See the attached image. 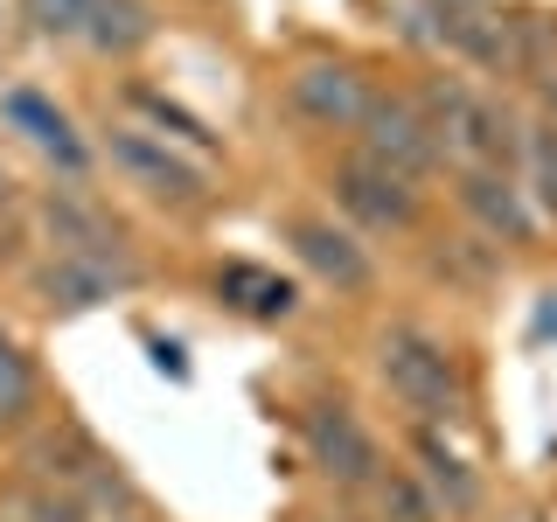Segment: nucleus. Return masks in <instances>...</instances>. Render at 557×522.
<instances>
[{
	"label": "nucleus",
	"mask_w": 557,
	"mask_h": 522,
	"mask_svg": "<svg viewBox=\"0 0 557 522\" xmlns=\"http://www.w3.org/2000/svg\"><path fill=\"white\" fill-rule=\"evenodd\" d=\"M411 91L432 119L446 174L453 167H509V174L522 167V133H530V119H522L516 104H502L495 91H481V84H467V77H446V70L418 77Z\"/></svg>",
	"instance_id": "1"
},
{
	"label": "nucleus",
	"mask_w": 557,
	"mask_h": 522,
	"mask_svg": "<svg viewBox=\"0 0 557 522\" xmlns=\"http://www.w3.org/2000/svg\"><path fill=\"white\" fill-rule=\"evenodd\" d=\"M376 383L411 411V425H460L474 411V376L460 348L418 321H391L376 335Z\"/></svg>",
	"instance_id": "2"
},
{
	"label": "nucleus",
	"mask_w": 557,
	"mask_h": 522,
	"mask_svg": "<svg viewBox=\"0 0 557 522\" xmlns=\"http://www.w3.org/2000/svg\"><path fill=\"white\" fill-rule=\"evenodd\" d=\"M98 161L112 167L126 188H139L153 209H174V216H202V209L216 202V188H209V167H202L188 147H174V139H161L153 126H139V119H119V126H104Z\"/></svg>",
	"instance_id": "3"
},
{
	"label": "nucleus",
	"mask_w": 557,
	"mask_h": 522,
	"mask_svg": "<svg viewBox=\"0 0 557 522\" xmlns=\"http://www.w3.org/2000/svg\"><path fill=\"white\" fill-rule=\"evenodd\" d=\"M327 196H335L342 223L362 231V237H411L418 223H425V182L383 167L376 153H362V147H342L335 161H327Z\"/></svg>",
	"instance_id": "4"
},
{
	"label": "nucleus",
	"mask_w": 557,
	"mask_h": 522,
	"mask_svg": "<svg viewBox=\"0 0 557 522\" xmlns=\"http://www.w3.org/2000/svg\"><path fill=\"white\" fill-rule=\"evenodd\" d=\"M35 237L49 251H70V258H104V265H126V272H147L133 251V231L112 216V202L98 196L91 182H49L35 188Z\"/></svg>",
	"instance_id": "5"
},
{
	"label": "nucleus",
	"mask_w": 557,
	"mask_h": 522,
	"mask_svg": "<svg viewBox=\"0 0 557 522\" xmlns=\"http://www.w3.org/2000/svg\"><path fill=\"white\" fill-rule=\"evenodd\" d=\"M300 446H307V467L327 487H342V495H370V487L391 474L383 439L362 425V411L348 405V397H307L300 405Z\"/></svg>",
	"instance_id": "6"
},
{
	"label": "nucleus",
	"mask_w": 557,
	"mask_h": 522,
	"mask_svg": "<svg viewBox=\"0 0 557 522\" xmlns=\"http://www.w3.org/2000/svg\"><path fill=\"white\" fill-rule=\"evenodd\" d=\"M376 98V77L356 57H300L286 70V112L313 133H348L356 139L362 112Z\"/></svg>",
	"instance_id": "7"
},
{
	"label": "nucleus",
	"mask_w": 557,
	"mask_h": 522,
	"mask_svg": "<svg viewBox=\"0 0 557 522\" xmlns=\"http://www.w3.org/2000/svg\"><path fill=\"white\" fill-rule=\"evenodd\" d=\"M446 182H453V209L467 216V231H481L487 244L530 251V244L544 237V209L530 202L522 174H509V167H453Z\"/></svg>",
	"instance_id": "8"
},
{
	"label": "nucleus",
	"mask_w": 557,
	"mask_h": 522,
	"mask_svg": "<svg viewBox=\"0 0 557 522\" xmlns=\"http://www.w3.org/2000/svg\"><path fill=\"white\" fill-rule=\"evenodd\" d=\"M348 147L376 153L383 167L411 174V182L446 174V153H440V139H432L425 104H418V91H397V84H376V98H370V112H362V126H356Z\"/></svg>",
	"instance_id": "9"
},
{
	"label": "nucleus",
	"mask_w": 557,
	"mask_h": 522,
	"mask_svg": "<svg viewBox=\"0 0 557 522\" xmlns=\"http://www.w3.org/2000/svg\"><path fill=\"white\" fill-rule=\"evenodd\" d=\"M278 244L300 258V272H313L327 293H342V300H362V293L376 286V258H370V244H362V231H348L335 216L286 209V216H278Z\"/></svg>",
	"instance_id": "10"
},
{
	"label": "nucleus",
	"mask_w": 557,
	"mask_h": 522,
	"mask_svg": "<svg viewBox=\"0 0 557 522\" xmlns=\"http://www.w3.org/2000/svg\"><path fill=\"white\" fill-rule=\"evenodd\" d=\"M0 126L22 139V147L42 153V161L57 167V182H91L98 147L77 133V119H70L42 84H8V91H0Z\"/></svg>",
	"instance_id": "11"
},
{
	"label": "nucleus",
	"mask_w": 557,
	"mask_h": 522,
	"mask_svg": "<svg viewBox=\"0 0 557 522\" xmlns=\"http://www.w3.org/2000/svg\"><path fill=\"white\" fill-rule=\"evenodd\" d=\"M104 467H112V452H104L98 432L84 425V418H70V411L42 418L35 432L14 439V474H22V481H42V487H70V495H84Z\"/></svg>",
	"instance_id": "12"
},
{
	"label": "nucleus",
	"mask_w": 557,
	"mask_h": 522,
	"mask_svg": "<svg viewBox=\"0 0 557 522\" xmlns=\"http://www.w3.org/2000/svg\"><path fill=\"white\" fill-rule=\"evenodd\" d=\"M139 286H147V272L104 265V258H70V251H49L42 265H28V293L42 313H98Z\"/></svg>",
	"instance_id": "13"
},
{
	"label": "nucleus",
	"mask_w": 557,
	"mask_h": 522,
	"mask_svg": "<svg viewBox=\"0 0 557 522\" xmlns=\"http://www.w3.org/2000/svg\"><path fill=\"white\" fill-rule=\"evenodd\" d=\"M209 300H216L231 321H251V327H286L293 313H300V278L258 265V258H223V265H209Z\"/></svg>",
	"instance_id": "14"
},
{
	"label": "nucleus",
	"mask_w": 557,
	"mask_h": 522,
	"mask_svg": "<svg viewBox=\"0 0 557 522\" xmlns=\"http://www.w3.org/2000/svg\"><path fill=\"white\" fill-rule=\"evenodd\" d=\"M405 446H411V474L425 481V495L440 501V515H446V522L481 515L487 481H481V467L446 439V425H411V432H405Z\"/></svg>",
	"instance_id": "15"
},
{
	"label": "nucleus",
	"mask_w": 557,
	"mask_h": 522,
	"mask_svg": "<svg viewBox=\"0 0 557 522\" xmlns=\"http://www.w3.org/2000/svg\"><path fill=\"white\" fill-rule=\"evenodd\" d=\"M161 42V8L153 0H98L91 28H84V49L98 63H133Z\"/></svg>",
	"instance_id": "16"
},
{
	"label": "nucleus",
	"mask_w": 557,
	"mask_h": 522,
	"mask_svg": "<svg viewBox=\"0 0 557 522\" xmlns=\"http://www.w3.org/2000/svg\"><path fill=\"white\" fill-rule=\"evenodd\" d=\"M49 418V397H42V370H35L28 341L14 327H0V439H22Z\"/></svg>",
	"instance_id": "17"
},
{
	"label": "nucleus",
	"mask_w": 557,
	"mask_h": 522,
	"mask_svg": "<svg viewBox=\"0 0 557 522\" xmlns=\"http://www.w3.org/2000/svg\"><path fill=\"white\" fill-rule=\"evenodd\" d=\"M446 57L481 70V77H516V57H509V14L502 8H460L446 14Z\"/></svg>",
	"instance_id": "18"
},
{
	"label": "nucleus",
	"mask_w": 557,
	"mask_h": 522,
	"mask_svg": "<svg viewBox=\"0 0 557 522\" xmlns=\"http://www.w3.org/2000/svg\"><path fill=\"white\" fill-rule=\"evenodd\" d=\"M126 112L139 119V126H153L161 139H174V147H196V153H223V133L209 126L202 112H188L182 98L153 91L147 77H133V84H126Z\"/></svg>",
	"instance_id": "19"
},
{
	"label": "nucleus",
	"mask_w": 557,
	"mask_h": 522,
	"mask_svg": "<svg viewBox=\"0 0 557 522\" xmlns=\"http://www.w3.org/2000/svg\"><path fill=\"white\" fill-rule=\"evenodd\" d=\"M502 265H509V251L502 244H487L481 231H460V237H432L425 244V272L432 278H446V286H460V293H481V286H495Z\"/></svg>",
	"instance_id": "20"
},
{
	"label": "nucleus",
	"mask_w": 557,
	"mask_h": 522,
	"mask_svg": "<svg viewBox=\"0 0 557 522\" xmlns=\"http://www.w3.org/2000/svg\"><path fill=\"white\" fill-rule=\"evenodd\" d=\"M0 509H8L14 522H98L91 509H84V495H70V487H42V481H22V474L0 487Z\"/></svg>",
	"instance_id": "21"
},
{
	"label": "nucleus",
	"mask_w": 557,
	"mask_h": 522,
	"mask_svg": "<svg viewBox=\"0 0 557 522\" xmlns=\"http://www.w3.org/2000/svg\"><path fill=\"white\" fill-rule=\"evenodd\" d=\"M516 174H522V188H530V202L544 209V223H557V126H550V119H530Z\"/></svg>",
	"instance_id": "22"
},
{
	"label": "nucleus",
	"mask_w": 557,
	"mask_h": 522,
	"mask_svg": "<svg viewBox=\"0 0 557 522\" xmlns=\"http://www.w3.org/2000/svg\"><path fill=\"white\" fill-rule=\"evenodd\" d=\"M98 0H14V22L28 42H84Z\"/></svg>",
	"instance_id": "23"
},
{
	"label": "nucleus",
	"mask_w": 557,
	"mask_h": 522,
	"mask_svg": "<svg viewBox=\"0 0 557 522\" xmlns=\"http://www.w3.org/2000/svg\"><path fill=\"white\" fill-rule=\"evenodd\" d=\"M370 509H376V522H446L440 501L425 495V481H418L411 467H391V474L370 487Z\"/></svg>",
	"instance_id": "24"
},
{
	"label": "nucleus",
	"mask_w": 557,
	"mask_h": 522,
	"mask_svg": "<svg viewBox=\"0 0 557 522\" xmlns=\"http://www.w3.org/2000/svg\"><path fill=\"white\" fill-rule=\"evenodd\" d=\"M35 196H22V182H14L8 167H0V278L28 265V244H35Z\"/></svg>",
	"instance_id": "25"
},
{
	"label": "nucleus",
	"mask_w": 557,
	"mask_h": 522,
	"mask_svg": "<svg viewBox=\"0 0 557 522\" xmlns=\"http://www.w3.org/2000/svg\"><path fill=\"white\" fill-rule=\"evenodd\" d=\"M391 22H397V42H411V49H446V14L432 8V0H405Z\"/></svg>",
	"instance_id": "26"
},
{
	"label": "nucleus",
	"mask_w": 557,
	"mask_h": 522,
	"mask_svg": "<svg viewBox=\"0 0 557 522\" xmlns=\"http://www.w3.org/2000/svg\"><path fill=\"white\" fill-rule=\"evenodd\" d=\"M147 362H153L168 383H196V362H188V348L174 341V335H147Z\"/></svg>",
	"instance_id": "27"
},
{
	"label": "nucleus",
	"mask_w": 557,
	"mask_h": 522,
	"mask_svg": "<svg viewBox=\"0 0 557 522\" xmlns=\"http://www.w3.org/2000/svg\"><path fill=\"white\" fill-rule=\"evenodd\" d=\"M522 341H530V348H550V341H557V286H550V293H536V307H530V327H522Z\"/></svg>",
	"instance_id": "28"
},
{
	"label": "nucleus",
	"mask_w": 557,
	"mask_h": 522,
	"mask_svg": "<svg viewBox=\"0 0 557 522\" xmlns=\"http://www.w3.org/2000/svg\"><path fill=\"white\" fill-rule=\"evenodd\" d=\"M530 91H536V119H550V126H557V77L530 84Z\"/></svg>",
	"instance_id": "29"
},
{
	"label": "nucleus",
	"mask_w": 557,
	"mask_h": 522,
	"mask_svg": "<svg viewBox=\"0 0 557 522\" xmlns=\"http://www.w3.org/2000/svg\"><path fill=\"white\" fill-rule=\"evenodd\" d=\"M440 14H460V8H481V0H432Z\"/></svg>",
	"instance_id": "30"
},
{
	"label": "nucleus",
	"mask_w": 557,
	"mask_h": 522,
	"mask_svg": "<svg viewBox=\"0 0 557 522\" xmlns=\"http://www.w3.org/2000/svg\"><path fill=\"white\" fill-rule=\"evenodd\" d=\"M126 522H153V509H147V515H126Z\"/></svg>",
	"instance_id": "31"
},
{
	"label": "nucleus",
	"mask_w": 557,
	"mask_h": 522,
	"mask_svg": "<svg viewBox=\"0 0 557 522\" xmlns=\"http://www.w3.org/2000/svg\"><path fill=\"white\" fill-rule=\"evenodd\" d=\"M286 522H313V515H286Z\"/></svg>",
	"instance_id": "32"
},
{
	"label": "nucleus",
	"mask_w": 557,
	"mask_h": 522,
	"mask_svg": "<svg viewBox=\"0 0 557 522\" xmlns=\"http://www.w3.org/2000/svg\"><path fill=\"white\" fill-rule=\"evenodd\" d=\"M0 522H14V515H8V509H0Z\"/></svg>",
	"instance_id": "33"
}]
</instances>
